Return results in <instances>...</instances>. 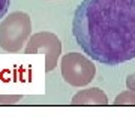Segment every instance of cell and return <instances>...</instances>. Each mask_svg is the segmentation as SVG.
Listing matches in <instances>:
<instances>
[{
    "mask_svg": "<svg viewBox=\"0 0 135 135\" xmlns=\"http://www.w3.org/2000/svg\"><path fill=\"white\" fill-rule=\"evenodd\" d=\"M72 33L93 60L117 66L135 57V0H83Z\"/></svg>",
    "mask_w": 135,
    "mask_h": 135,
    "instance_id": "cell-1",
    "label": "cell"
},
{
    "mask_svg": "<svg viewBox=\"0 0 135 135\" xmlns=\"http://www.w3.org/2000/svg\"><path fill=\"white\" fill-rule=\"evenodd\" d=\"M26 54H38L45 53V72H51L57 66V60L62 54V42L57 35L51 32H41L33 35L27 41Z\"/></svg>",
    "mask_w": 135,
    "mask_h": 135,
    "instance_id": "cell-4",
    "label": "cell"
},
{
    "mask_svg": "<svg viewBox=\"0 0 135 135\" xmlns=\"http://www.w3.org/2000/svg\"><path fill=\"white\" fill-rule=\"evenodd\" d=\"M114 104L116 105H135V92L129 89V90L120 93L114 99Z\"/></svg>",
    "mask_w": 135,
    "mask_h": 135,
    "instance_id": "cell-6",
    "label": "cell"
},
{
    "mask_svg": "<svg viewBox=\"0 0 135 135\" xmlns=\"http://www.w3.org/2000/svg\"><path fill=\"white\" fill-rule=\"evenodd\" d=\"M32 35V21L26 12H12L0 24V47L8 53H18Z\"/></svg>",
    "mask_w": 135,
    "mask_h": 135,
    "instance_id": "cell-2",
    "label": "cell"
},
{
    "mask_svg": "<svg viewBox=\"0 0 135 135\" xmlns=\"http://www.w3.org/2000/svg\"><path fill=\"white\" fill-rule=\"evenodd\" d=\"M74 105H107L108 98L101 89L92 87V89H84L81 92H78L72 98Z\"/></svg>",
    "mask_w": 135,
    "mask_h": 135,
    "instance_id": "cell-5",
    "label": "cell"
},
{
    "mask_svg": "<svg viewBox=\"0 0 135 135\" xmlns=\"http://www.w3.org/2000/svg\"><path fill=\"white\" fill-rule=\"evenodd\" d=\"M62 66L63 80L74 87L87 86L96 75V68L92 60L81 53H68L62 57L60 62Z\"/></svg>",
    "mask_w": 135,
    "mask_h": 135,
    "instance_id": "cell-3",
    "label": "cell"
},
{
    "mask_svg": "<svg viewBox=\"0 0 135 135\" xmlns=\"http://www.w3.org/2000/svg\"><path fill=\"white\" fill-rule=\"evenodd\" d=\"M21 99V96H0V104H15Z\"/></svg>",
    "mask_w": 135,
    "mask_h": 135,
    "instance_id": "cell-8",
    "label": "cell"
},
{
    "mask_svg": "<svg viewBox=\"0 0 135 135\" xmlns=\"http://www.w3.org/2000/svg\"><path fill=\"white\" fill-rule=\"evenodd\" d=\"M126 86H128V89H131V90L135 92V74L128 75V78H126Z\"/></svg>",
    "mask_w": 135,
    "mask_h": 135,
    "instance_id": "cell-9",
    "label": "cell"
},
{
    "mask_svg": "<svg viewBox=\"0 0 135 135\" xmlns=\"http://www.w3.org/2000/svg\"><path fill=\"white\" fill-rule=\"evenodd\" d=\"M9 3H11V0H0V18H3L8 14Z\"/></svg>",
    "mask_w": 135,
    "mask_h": 135,
    "instance_id": "cell-7",
    "label": "cell"
}]
</instances>
